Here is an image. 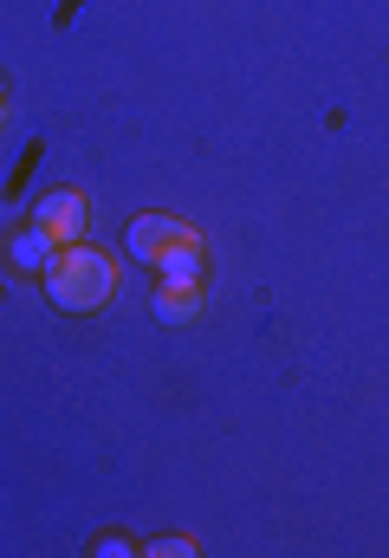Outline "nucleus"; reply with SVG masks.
I'll return each instance as SVG.
<instances>
[{"mask_svg": "<svg viewBox=\"0 0 389 558\" xmlns=\"http://www.w3.org/2000/svg\"><path fill=\"white\" fill-rule=\"evenodd\" d=\"M39 279H46V299H52L59 312H72V318H92V312H105V305L118 299V260H111L105 247H85V241L59 247L52 267Z\"/></svg>", "mask_w": 389, "mask_h": 558, "instance_id": "f257e3e1", "label": "nucleus"}, {"mask_svg": "<svg viewBox=\"0 0 389 558\" xmlns=\"http://www.w3.org/2000/svg\"><path fill=\"white\" fill-rule=\"evenodd\" d=\"M124 247H130V260L156 267V279H202V267H208L202 228H189L175 215H136L124 228Z\"/></svg>", "mask_w": 389, "mask_h": 558, "instance_id": "f03ea898", "label": "nucleus"}, {"mask_svg": "<svg viewBox=\"0 0 389 558\" xmlns=\"http://www.w3.org/2000/svg\"><path fill=\"white\" fill-rule=\"evenodd\" d=\"M85 221H92V202H85L78 189H52V195H39V208H33V228H39L52 247L85 241Z\"/></svg>", "mask_w": 389, "mask_h": 558, "instance_id": "7ed1b4c3", "label": "nucleus"}, {"mask_svg": "<svg viewBox=\"0 0 389 558\" xmlns=\"http://www.w3.org/2000/svg\"><path fill=\"white\" fill-rule=\"evenodd\" d=\"M149 312H156L162 325H195V318L208 312V286H202V279H156Z\"/></svg>", "mask_w": 389, "mask_h": 558, "instance_id": "20e7f679", "label": "nucleus"}, {"mask_svg": "<svg viewBox=\"0 0 389 558\" xmlns=\"http://www.w3.org/2000/svg\"><path fill=\"white\" fill-rule=\"evenodd\" d=\"M52 254H59V247H52V241H46L33 221H26V228L7 241V260H13V274H46V267H52Z\"/></svg>", "mask_w": 389, "mask_h": 558, "instance_id": "39448f33", "label": "nucleus"}, {"mask_svg": "<svg viewBox=\"0 0 389 558\" xmlns=\"http://www.w3.org/2000/svg\"><path fill=\"white\" fill-rule=\"evenodd\" d=\"M143 553L149 558H189V553H202V539H182V533H175V539H149Z\"/></svg>", "mask_w": 389, "mask_h": 558, "instance_id": "423d86ee", "label": "nucleus"}, {"mask_svg": "<svg viewBox=\"0 0 389 558\" xmlns=\"http://www.w3.org/2000/svg\"><path fill=\"white\" fill-rule=\"evenodd\" d=\"M92 553H98V558H130V553H143V546H130V539H118V533H111V539H98Z\"/></svg>", "mask_w": 389, "mask_h": 558, "instance_id": "0eeeda50", "label": "nucleus"}, {"mask_svg": "<svg viewBox=\"0 0 389 558\" xmlns=\"http://www.w3.org/2000/svg\"><path fill=\"white\" fill-rule=\"evenodd\" d=\"M0 124H7V85H0Z\"/></svg>", "mask_w": 389, "mask_h": 558, "instance_id": "6e6552de", "label": "nucleus"}]
</instances>
